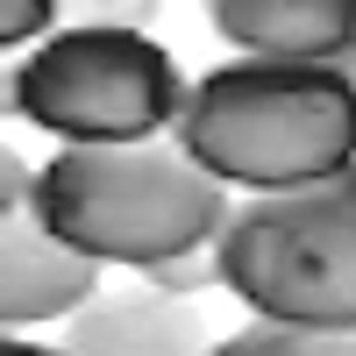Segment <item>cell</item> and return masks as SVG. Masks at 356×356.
<instances>
[{"instance_id":"1","label":"cell","mask_w":356,"mask_h":356,"mask_svg":"<svg viewBox=\"0 0 356 356\" xmlns=\"http://www.w3.org/2000/svg\"><path fill=\"white\" fill-rule=\"evenodd\" d=\"M171 136L228 193H300L356 171V86L342 65L228 57L193 79V100Z\"/></svg>"},{"instance_id":"2","label":"cell","mask_w":356,"mask_h":356,"mask_svg":"<svg viewBox=\"0 0 356 356\" xmlns=\"http://www.w3.org/2000/svg\"><path fill=\"white\" fill-rule=\"evenodd\" d=\"M228 186L200 171L178 136L157 143H72L36 171V214L57 243L93 264H171L214 250L235 221Z\"/></svg>"},{"instance_id":"3","label":"cell","mask_w":356,"mask_h":356,"mask_svg":"<svg viewBox=\"0 0 356 356\" xmlns=\"http://www.w3.org/2000/svg\"><path fill=\"white\" fill-rule=\"evenodd\" d=\"M193 86L178 57L122 15H86L79 29H57L8 72L15 122L72 143H157L178 129Z\"/></svg>"},{"instance_id":"4","label":"cell","mask_w":356,"mask_h":356,"mask_svg":"<svg viewBox=\"0 0 356 356\" xmlns=\"http://www.w3.org/2000/svg\"><path fill=\"white\" fill-rule=\"evenodd\" d=\"M221 285L257 321L356 328V171L243 200L221 235Z\"/></svg>"},{"instance_id":"5","label":"cell","mask_w":356,"mask_h":356,"mask_svg":"<svg viewBox=\"0 0 356 356\" xmlns=\"http://www.w3.org/2000/svg\"><path fill=\"white\" fill-rule=\"evenodd\" d=\"M86 300H100V264L43 228L36 171L8 150L0 157V321L8 335H22L36 321H72Z\"/></svg>"},{"instance_id":"6","label":"cell","mask_w":356,"mask_h":356,"mask_svg":"<svg viewBox=\"0 0 356 356\" xmlns=\"http://www.w3.org/2000/svg\"><path fill=\"white\" fill-rule=\"evenodd\" d=\"M57 342L72 356H207L214 349L193 300H171L150 285H114L100 300H86Z\"/></svg>"},{"instance_id":"7","label":"cell","mask_w":356,"mask_h":356,"mask_svg":"<svg viewBox=\"0 0 356 356\" xmlns=\"http://www.w3.org/2000/svg\"><path fill=\"white\" fill-rule=\"evenodd\" d=\"M207 22L264 65H342L356 50V0H214Z\"/></svg>"},{"instance_id":"8","label":"cell","mask_w":356,"mask_h":356,"mask_svg":"<svg viewBox=\"0 0 356 356\" xmlns=\"http://www.w3.org/2000/svg\"><path fill=\"white\" fill-rule=\"evenodd\" d=\"M207 356H356V328H292V321H250L221 335Z\"/></svg>"},{"instance_id":"9","label":"cell","mask_w":356,"mask_h":356,"mask_svg":"<svg viewBox=\"0 0 356 356\" xmlns=\"http://www.w3.org/2000/svg\"><path fill=\"white\" fill-rule=\"evenodd\" d=\"M143 285H150V292H171V300H193V292L221 285V243H214V250H193V257H171V264H150Z\"/></svg>"},{"instance_id":"10","label":"cell","mask_w":356,"mask_h":356,"mask_svg":"<svg viewBox=\"0 0 356 356\" xmlns=\"http://www.w3.org/2000/svg\"><path fill=\"white\" fill-rule=\"evenodd\" d=\"M50 22H57V8H50V0H15V8L0 15V43H36V36L50 43V36H57Z\"/></svg>"},{"instance_id":"11","label":"cell","mask_w":356,"mask_h":356,"mask_svg":"<svg viewBox=\"0 0 356 356\" xmlns=\"http://www.w3.org/2000/svg\"><path fill=\"white\" fill-rule=\"evenodd\" d=\"M0 356H72L65 342H29V335H8L0 342Z\"/></svg>"},{"instance_id":"12","label":"cell","mask_w":356,"mask_h":356,"mask_svg":"<svg viewBox=\"0 0 356 356\" xmlns=\"http://www.w3.org/2000/svg\"><path fill=\"white\" fill-rule=\"evenodd\" d=\"M342 72H349V86H356V50H349V57H342Z\"/></svg>"}]
</instances>
